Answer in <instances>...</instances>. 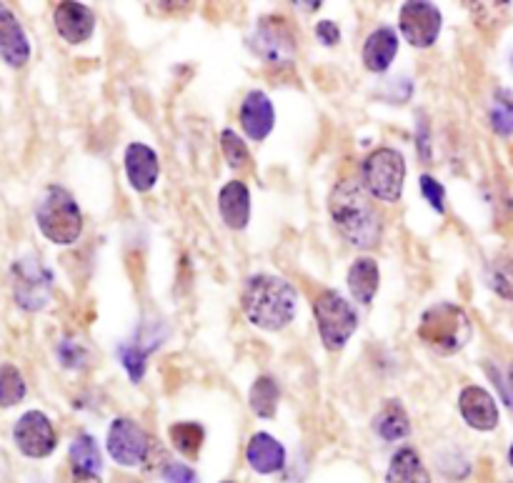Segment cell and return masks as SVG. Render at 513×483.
Listing matches in <instances>:
<instances>
[{
    "label": "cell",
    "mask_w": 513,
    "mask_h": 483,
    "mask_svg": "<svg viewBox=\"0 0 513 483\" xmlns=\"http://www.w3.org/2000/svg\"><path fill=\"white\" fill-rule=\"evenodd\" d=\"M328 211H331V218L341 236L351 246L368 251V248H376L381 243V216L373 208L366 188L358 181H353V178L338 181L331 191V198H328Z\"/></svg>",
    "instance_id": "6da1fadb"
},
{
    "label": "cell",
    "mask_w": 513,
    "mask_h": 483,
    "mask_svg": "<svg viewBox=\"0 0 513 483\" xmlns=\"http://www.w3.org/2000/svg\"><path fill=\"white\" fill-rule=\"evenodd\" d=\"M243 313L261 331H281L296 318L298 293L286 278L258 273L246 281L241 296Z\"/></svg>",
    "instance_id": "7a4b0ae2"
},
{
    "label": "cell",
    "mask_w": 513,
    "mask_h": 483,
    "mask_svg": "<svg viewBox=\"0 0 513 483\" xmlns=\"http://www.w3.org/2000/svg\"><path fill=\"white\" fill-rule=\"evenodd\" d=\"M418 338L431 351L453 356V353L463 351L473 338V323L468 313L456 303H436L423 311L421 321H418Z\"/></svg>",
    "instance_id": "3957f363"
},
{
    "label": "cell",
    "mask_w": 513,
    "mask_h": 483,
    "mask_svg": "<svg viewBox=\"0 0 513 483\" xmlns=\"http://www.w3.org/2000/svg\"><path fill=\"white\" fill-rule=\"evenodd\" d=\"M36 221L43 236L58 246H71L83 233V216L76 198L63 186H48L36 208Z\"/></svg>",
    "instance_id": "277c9868"
},
{
    "label": "cell",
    "mask_w": 513,
    "mask_h": 483,
    "mask_svg": "<svg viewBox=\"0 0 513 483\" xmlns=\"http://www.w3.org/2000/svg\"><path fill=\"white\" fill-rule=\"evenodd\" d=\"M406 183V158L396 148H376L361 163V186L368 196L396 203Z\"/></svg>",
    "instance_id": "5b68a950"
},
{
    "label": "cell",
    "mask_w": 513,
    "mask_h": 483,
    "mask_svg": "<svg viewBox=\"0 0 513 483\" xmlns=\"http://www.w3.org/2000/svg\"><path fill=\"white\" fill-rule=\"evenodd\" d=\"M313 316H316L318 333L328 351H341L358 328L356 308L336 291H323L313 301Z\"/></svg>",
    "instance_id": "8992f818"
},
{
    "label": "cell",
    "mask_w": 513,
    "mask_h": 483,
    "mask_svg": "<svg viewBox=\"0 0 513 483\" xmlns=\"http://www.w3.org/2000/svg\"><path fill=\"white\" fill-rule=\"evenodd\" d=\"M13 293L23 311H43L53 296V273L38 256H26L13 266Z\"/></svg>",
    "instance_id": "52a82bcc"
},
{
    "label": "cell",
    "mask_w": 513,
    "mask_h": 483,
    "mask_svg": "<svg viewBox=\"0 0 513 483\" xmlns=\"http://www.w3.org/2000/svg\"><path fill=\"white\" fill-rule=\"evenodd\" d=\"M251 48L268 66H283V63H291L296 58V38H293L288 23L276 16L261 18L256 23Z\"/></svg>",
    "instance_id": "ba28073f"
},
{
    "label": "cell",
    "mask_w": 513,
    "mask_h": 483,
    "mask_svg": "<svg viewBox=\"0 0 513 483\" xmlns=\"http://www.w3.org/2000/svg\"><path fill=\"white\" fill-rule=\"evenodd\" d=\"M153 438L133 418H116L108 428V453L118 466L136 468L146 463Z\"/></svg>",
    "instance_id": "9c48e42d"
},
{
    "label": "cell",
    "mask_w": 513,
    "mask_h": 483,
    "mask_svg": "<svg viewBox=\"0 0 513 483\" xmlns=\"http://www.w3.org/2000/svg\"><path fill=\"white\" fill-rule=\"evenodd\" d=\"M443 16L433 3H403L398 13V31L413 48H428L441 36Z\"/></svg>",
    "instance_id": "30bf717a"
},
{
    "label": "cell",
    "mask_w": 513,
    "mask_h": 483,
    "mask_svg": "<svg viewBox=\"0 0 513 483\" xmlns=\"http://www.w3.org/2000/svg\"><path fill=\"white\" fill-rule=\"evenodd\" d=\"M13 438H16L18 451L28 458H46L58 446L56 428H53L51 418L41 411L23 413L13 428Z\"/></svg>",
    "instance_id": "8fae6325"
},
{
    "label": "cell",
    "mask_w": 513,
    "mask_h": 483,
    "mask_svg": "<svg viewBox=\"0 0 513 483\" xmlns=\"http://www.w3.org/2000/svg\"><path fill=\"white\" fill-rule=\"evenodd\" d=\"M58 36L71 46H81L96 31V13L83 3H58L53 13Z\"/></svg>",
    "instance_id": "7c38bea8"
},
{
    "label": "cell",
    "mask_w": 513,
    "mask_h": 483,
    "mask_svg": "<svg viewBox=\"0 0 513 483\" xmlns=\"http://www.w3.org/2000/svg\"><path fill=\"white\" fill-rule=\"evenodd\" d=\"M123 166H126L128 183L133 186V191L148 193L156 186L158 176H161V161H158V153L153 151L146 143H131L126 148V158H123Z\"/></svg>",
    "instance_id": "4fadbf2b"
},
{
    "label": "cell",
    "mask_w": 513,
    "mask_h": 483,
    "mask_svg": "<svg viewBox=\"0 0 513 483\" xmlns=\"http://www.w3.org/2000/svg\"><path fill=\"white\" fill-rule=\"evenodd\" d=\"M458 411L473 431H493L498 426V406L481 386H466L458 396Z\"/></svg>",
    "instance_id": "5bb4252c"
},
{
    "label": "cell",
    "mask_w": 513,
    "mask_h": 483,
    "mask_svg": "<svg viewBox=\"0 0 513 483\" xmlns=\"http://www.w3.org/2000/svg\"><path fill=\"white\" fill-rule=\"evenodd\" d=\"M0 58L11 68H23L31 61V41L21 21L3 3H0Z\"/></svg>",
    "instance_id": "9a60e30c"
},
{
    "label": "cell",
    "mask_w": 513,
    "mask_h": 483,
    "mask_svg": "<svg viewBox=\"0 0 513 483\" xmlns=\"http://www.w3.org/2000/svg\"><path fill=\"white\" fill-rule=\"evenodd\" d=\"M241 128L251 141H266L268 133L276 126V111L271 98L263 91H251L241 103Z\"/></svg>",
    "instance_id": "2e32d148"
},
{
    "label": "cell",
    "mask_w": 513,
    "mask_h": 483,
    "mask_svg": "<svg viewBox=\"0 0 513 483\" xmlns=\"http://www.w3.org/2000/svg\"><path fill=\"white\" fill-rule=\"evenodd\" d=\"M218 211L231 231H243L251 221V193L243 181H231L218 193Z\"/></svg>",
    "instance_id": "e0dca14e"
},
{
    "label": "cell",
    "mask_w": 513,
    "mask_h": 483,
    "mask_svg": "<svg viewBox=\"0 0 513 483\" xmlns=\"http://www.w3.org/2000/svg\"><path fill=\"white\" fill-rule=\"evenodd\" d=\"M246 461L256 473H278L286 466V448L268 433H256L246 446Z\"/></svg>",
    "instance_id": "ac0fdd59"
},
{
    "label": "cell",
    "mask_w": 513,
    "mask_h": 483,
    "mask_svg": "<svg viewBox=\"0 0 513 483\" xmlns=\"http://www.w3.org/2000/svg\"><path fill=\"white\" fill-rule=\"evenodd\" d=\"M398 53V33L393 28L381 26L363 43V66L371 73H386Z\"/></svg>",
    "instance_id": "d6986e66"
},
{
    "label": "cell",
    "mask_w": 513,
    "mask_h": 483,
    "mask_svg": "<svg viewBox=\"0 0 513 483\" xmlns=\"http://www.w3.org/2000/svg\"><path fill=\"white\" fill-rule=\"evenodd\" d=\"M378 286H381V271H378V263L373 258H356L351 263V271H348V291L356 298L361 306H371V301L376 298Z\"/></svg>",
    "instance_id": "ffe728a7"
},
{
    "label": "cell",
    "mask_w": 513,
    "mask_h": 483,
    "mask_svg": "<svg viewBox=\"0 0 513 483\" xmlns=\"http://www.w3.org/2000/svg\"><path fill=\"white\" fill-rule=\"evenodd\" d=\"M386 483H431V476H428L416 448L403 446L393 453L386 471Z\"/></svg>",
    "instance_id": "44dd1931"
},
{
    "label": "cell",
    "mask_w": 513,
    "mask_h": 483,
    "mask_svg": "<svg viewBox=\"0 0 513 483\" xmlns=\"http://www.w3.org/2000/svg\"><path fill=\"white\" fill-rule=\"evenodd\" d=\"M373 431L383 438V441H403L411 433V418H408L406 408L401 401H388L381 411L373 416Z\"/></svg>",
    "instance_id": "7402d4cb"
},
{
    "label": "cell",
    "mask_w": 513,
    "mask_h": 483,
    "mask_svg": "<svg viewBox=\"0 0 513 483\" xmlns=\"http://www.w3.org/2000/svg\"><path fill=\"white\" fill-rule=\"evenodd\" d=\"M68 458H71L73 471L98 476V473H101V468H103L101 448H98V441L91 436V433H81V436L73 438L71 451H68Z\"/></svg>",
    "instance_id": "603a6c76"
},
{
    "label": "cell",
    "mask_w": 513,
    "mask_h": 483,
    "mask_svg": "<svg viewBox=\"0 0 513 483\" xmlns=\"http://www.w3.org/2000/svg\"><path fill=\"white\" fill-rule=\"evenodd\" d=\"M278 398H281V388H278L276 378L271 376H258L251 386V411L258 418H273L278 408Z\"/></svg>",
    "instance_id": "cb8c5ba5"
},
{
    "label": "cell",
    "mask_w": 513,
    "mask_h": 483,
    "mask_svg": "<svg viewBox=\"0 0 513 483\" xmlns=\"http://www.w3.org/2000/svg\"><path fill=\"white\" fill-rule=\"evenodd\" d=\"M486 283L496 296L513 301V258H493L486 268Z\"/></svg>",
    "instance_id": "d4e9b609"
},
{
    "label": "cell",
    "mask_w": 513,
    "mask_h": 483,
    "mask_svg": "<svg viewBox=\"0 0 513 483\" xmlns=\"http://www.w3.org/2000/svg\"><path fill=\"white\" fill-rule=\"evenodd\" d=\"M488 121H491L493 133L508 138L513 136V93L496 91L493 93L491 108H488Z\"/></svg>",
    "instance_id": "484cf974"
},
{
    "label": "cell",
    "mask_w": 513,
    "mask_h": 483,
    "mask_svg": "<svg viewBox=\"0 0 513 483\" xmlns=\"http://www.w3.org/2000/svg\"><path fill=\"white\" fill-rule=\"evenodd\" d=\"M26 381L13 363L0 366V408H11L26 398Z\"/></svg>",
    "instance_id": "4316f807"
},
{
    "label": "cell",
    "mask_w": 513,
    "mask_h": 483,
    "mask_svg": "<svg viewBox=\"0 0 513 483\" xmlns=\"http://www.w3.org/2000/svg\"><path fill=\"white\" fill-rule=\"evenodd\" d=\"M203 433L201 423H173L171 426V443L188 458H198L203 446Z\"/></svg>",
    "instance_id": "83f0119b"
},
{
    "label": "cell",
    "mask_w": 513,
    "mask_h": 483,
    "mask_svg": "<svg viewBox=\"0 0 513 483\" xmlns=\"http://www.w3.org/2000/svg\"><path fill=\"white\" fill-rule=\"evenodd\" d=\"M148 353H151V346H146L143 341L123 343V346L118 348V358H121L123 368H126L128 378H131L133 383H141L143 376H146Z\"/></svg>",
    "instance_id": "f1b7e54d"
},
{
    "label": "cell",
    "mask_w": 513,
    "mask_h": 483,
    "mask_svg": "<svg viewBox=\"0 0 513 483\" xmlns=\"http://www.w3.org/2000/svg\"><path fill=\"white\" fill-rule=\"evenodd\" d=\"M221 151L223 156H226L228 166L231 168H246L248 166V146L246 141H243L241 136H238L236 131H231V128H226V131L221 133Z\"/></svg>",
    "instance_id": "f546056e"
},
{
    "label": "cell",
    "mask_w": 513,
    "mask_h": 483,
    "mask_svg": "<svg viewBox=\"0 0 513 483\" xmlns=\"http://www.w3.org/2000/svg\"><path fill=\"white\" fill-rule=\"evenodd\" d=\"M418 183H421L423 198H426V201L431 203L433 211H436V213L446 211V191H443L441 183H438L433 176H428V173H423L421 181H418Z\"/></svg>",
    "instance_id": "4dcf8cb0"
},
{
    "label": "cell",
    "mask_w": 513,
    "mask_h": 483,
    "mask_svg": "<svg viewBox=\"0 0 513 483\" xmlns=\"http://www.w3.org/2000/svg\"><path fill=\"white\" fill-rule=\"evenodd\" d=\"M163 481L166 483H198V473L191 466L178 461H168L163 466Z\"/></svg>",
    "instance_id": "1f68e13d"
},
{
    "label": "cell",
    "mask_w": 513,
    "mask_h": 483,
    "mask_svg": "<svg viewBox=\"0 0 513 483\" xmlns=\"http://www.w3.org/2000/svg\"><path fill=\"white\" fill-rule=\"evenodd\" d=\"M58 358H61V363L66 368H81L83 363H86L88 353H86V348L81 346V343L63 341L61 346H58Z\"/></svg>",
    "instance_id": "d6a6232c"
},
{
    "label": "cell",
    "mask_w": 513,
    "mask_h": 483,
    "mask_svg": "<svg viewBox=\"0 0 513 483\" xmlns=\"http://www.w3.org/2000/svg\"><path fill=\"white\" fill-rule=\"evenodd\" d=\"M316 38L323 43L326 48H333L338 46V41H341V28L336 26L333 21H321L316 26Z\"/></svg>",
    "instance_id": "836d02e7"
},
{
    "label": "cell",
    "mask_w": 513,
    "mask_h": 483,
    "mask_svg": "<svg viewBox=\"0 0 513 483\" xmlns=\"http://www.w3.org/2000/svg\"><path fill=\"white\" fill-rule=\"evenodd\" d=\"M486 371H488V376L493 378V383H496V386H498V391H501V396H503V401H506V406L513 411V386H511V381H508V376H501V373H498L496 368H493V363H486Z\"/></svg>",
    "instance_id": "e575fe53"
},
{
    "label": "cell",
    "mask_w": 513,
    "mask_h": 483,
    "mask_svg": "<svg viewBox=\"0 0 513 483\" xmlns=\"http://www.w3.org/2000/svg\"><path fill=\"white\" fill-rule=\"evenodd\" d=\"M416 143H418V151H421L423 161L431 158V138H428V126L421 121V126L416 128Z\"/></svg>",
    "instance_id": "d590c367"
},
{
    "label": "cell",
    "mask_w": 513,
    "mask_h": 483,
    "mask_svg": "<svg viewBox=\"0 0 513 483\" xmlns=\"http://www.w3.org/2000/svg\"><path fill=\"white\" fill-rule=\"evenodd\" d=\"M68 483H101V478L91 476V473L73 471V468H71V478H68Z\"/></svg>",
    "instance_id": "8d00e7d4"
},
{
    "label": "cell",
    "mask_w": 513,
    "mask_h": 483,
    "mask_svg": "<svg viewBox=\"0 0 513 483\" xmlns=\"http://www.w3.org/2000/svg\"><path fill=\"white\" fill-rule=\"evenodd\" d=\"M508 463L513 466V443H511V448H508Z\"/></svg>",
    "instance_id": "74e56055"
},
{
    "label": "cell",
    "mask_w": 513,
    "mask_h": 483,
    "mask_svg": "<svg viewBox=\"0 0 513 483\" xmlns=\"http://www.w3.org/2000/svg\"><path fill=\"white\" fill-rule=\"evenodd\" d=\"M508 381H511V386H513V366H511V371H508Z\"/></svg>",
    "instance_id": "f35d334b"
},
{
    "label": "cell",
    "mask_w": 513,
    "mask_h": 483,
    "mask_svg": "<svg viewBox=\"0 0 513 483\" xmlns=\"http://www.w3.org/2000/svg\"><path fill=\"white\" fill-rule=\"evenodd\" d=\"M221 483H236V481H221Z\"/></svg>",
    "instance_id": "ab89813d"
},
{
    "label": "cell",
    "mask_w": 513,
    "mask_h": 483,
    "mask_svg": "<svg viewBox=\"0 0 513 483\" xmlns=\"http://www.w3.org/2000/svg\"><path fill=\"white\" fill-rule=\"evenodd\" d=\"M511 66H513V53H511Z\"/></svg>",
    "instance_id": "60d3db41"
}]
</instances>
